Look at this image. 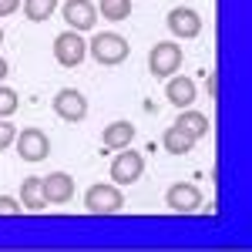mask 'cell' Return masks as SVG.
Masks as SVG:
<instances>
[{"mask_svg": "<svg viewBox=\"0 0 252 252\" xmlns=\"http://www.w3.org/2000/svg\"><path fill=\"white\" fill-rule=\"evenodd\" d=\"M97 14L104 20H111V24L128 20L131 17V0H97Z\"/></svg>", "mask_w": 252, "mask_h": 252, "instance_id": "e0dca14e", "label": "cell"}, {"mask_svg": "<svg viewBox=\"0 0 252 252\" xmlns=\"http://www.w3.org/2000/svg\"><path fill=\"white\" fill-rule=\"evenodd\" d=\"M175 125H182V128H185L195 141L209 135V118L202 115V111H192V108H182V115H178V121H175Z\"/></svg>", "mask_w": 252, "mask_h": 252, "instance_id": "2e32d148", "label": "cell"}, {"mask_svg": "<svg viewBox=\"0 0 252 252\" xmlns=\"http://www.w3.org/2000/svg\"><path fill=\"white\" fill-rule=\"evenodd\" d=\"M20 205L24 209H31V212H44L47 209V198H44V185H40V178H24L20 182Z\"/></svg>", "mask_w": 252, "mask_h": 252, "instance_id": "5bb4252c", "label": "cell"}, {"mask_svg": "<svg viewBox=\"0 0 252 252\" xmlns=\"http://www.w3.org/2000/svg\"><path fill=\"white\" fill-rule=\"evenodd\" d=\"M54 10H58V0H24V14H27V20H34V24L51 20Z\"/></svg>", "mask_w": 252, "mask_h": 252, "instance_id": "ac0fdd59", "label": "cell"}, {"mask_svg": "<svg viewBox=\"0 0 252 252\" xmlns=\"http://www.w3.org/2000/svg\"><path fill=\"white\" fill-rule=\"evenodd\" d=\"M61 14H64L71 31H94L97 27V7L91 0H67L61 7Z\"/></svg>", "mask_w": 252, "mask_h": 252, "instance_id": "30bf717a", "label": "cell"}, {"mask_svg": "<svg viewBox=\"0 0 252 252\" xmlns=\"http://www.w3.org/2000/svg\"><path fill=\"white\" fill-rule=\"evenodd\" d=\"M165 205L178 215H189V212H198L202 209V189L192 185V182H178L165 192Z\"/></svg>", "mask_w": 252, "mask_h": 252, "instance_id": "8992f818", "label": "cell"}, {"mask_svg": "<svg viewBox=\"0 0 252 252\" xmlns=\"http://www.w3.org/2000/svg\"><path fill=\"white\" fill-rule=\"evenodd\" d=\"M14 138H17V128H14V125H7V121L0 118V152H7Z\"/></svg>", "mask_w": 252, "mask_h": 252, "instance_id": "ffe728a7", "label": "cell"}, {"mask_svg": "<svg viewBox=\"0 0 252 252\" xmlns=\"http://www.w3.org/2000/svg\"><path fill=\"white\" fill-rule=\"evenodd\" d=\"M20 108V97L14 88H0V118H10Z\"/></svg>", "mask_w": 252, "mask_h": 252, "instance_id": "d6986e66", "label": "cell"}, {"mask_svg": "<svg viewBox=\"0 0 252 252\" xmlns=\"http://www.w3.org/2000/svg\"><path fill=\"white\" fill-rule=\"evenodd\" d=\"M165 24H168V31L178 40H192V37L202 34V17H198V10H192V7H172Z\"/></svg>", "mask_w": 252, "mask_h": 252, "instance_id": "ba28073f", "label": "cell"}, {"mask_svg": "<svg viewBox=\"0 0 252 252\" xmlns=\"http://www.w3.org/2000/svg\"><path fill=\"white\" fill-rule=\"evenodd\" d=\"M54 58L61 67H78L81 61L88 58V40L81 37V31H61L54 37Z\"/></svg>", "mask_w": 252, "mask_h": 252, "instance_id": "3957f363", "label": "cell"}, {"mask_svg": "<svg viewBox=\"0 0 252 252\" xmlns=\"http://www.w3.org/2000/svg\"><path fill=\"white\" fill-rule=\"evenodd\" d=\"M88 54L97 61V64H104V67H115V64H125L128 54H131V47H128V40L115 34V31H101L94 37L88 40Z\"/></svg>", "mask_w": 252, "mask_h": 252, "instance_id": "6da1fadb", "label": "cell"}, {"mask_svg": "<svg viewBox=\"0 0 252 252\" xmlns=\"http://www.w3.org/2000/svg\"><path fill=\"white\" fill-rule=\"evenodd\" d=\"M0 44H3V27H0Z\"/></svg>", "mask_w": 252, "mask_h": 252, "instance_id": "d4e9b609", "label": "cell"}, {"mask_svg": "<svg viewBox=\"0 0 252 252\" xmlns=\"http://www.w3.org/2000/svg\"><path fill=\"white\" fill-rule=\"evenodd\" d=\"M7 74H10V67H7V61H3V58H0V81H3V78H7Z\"/></svg>", "mask_w": 252, "mask_h": 252, "instance_id": "cb8c5ba5", "label": "cell"}, {"mask_svg": "<svg viewBox=\"0 0 252 252\" xmlns=\"http://www.w3.org/2000/svg\"><path fill=\"white\" fill-rule=\"evenodd\" d=\"M17 155L24 161H44L51 155V138L44 135L40 128H24L17 135Z\"/></svg>", "mask_w": 252, "mask_h": 252, "instance_id": "9c48e42d", "label": "cell"}, {"mask_svg": "<svg viewBox=\"0 0 252 252\" xmlns=\"http://www.w3.org/2000/svg\"><path fill=\"white\" fill-rule=\"evenodd\" d=\"M145 172V158L141 152H131V148H118V155L111 158V182L115 185H135Z\"/></svg>", "mask_w": 252, "mask_h": 252, "instance_id": "5b68a950", "label": "cell"}, {"mask_svg": "<svg viewBox=\"0 0 252 252\" xmlns=\"http://www.w3.org/2000/svg\"><path fill=\"white\" fill-rule=\"evenodd\" d=\"M178 67H182V47L175 44V40H161L152 47V54H148V71L155 74V78H172L178 74Z\"/></svg>", "mask_w": 252, "mask_h": 252, "instance_id": "277c9868", "label": "cell"}, {"mask_svg": "<svg viewBox=\"0 0 252 252\" xmlns=\"http://www.w3.org/2000/svg\"><path fill=\"white\" fill-rule=\"evenodd\" d=\"M54 111H58L61 121H67V125H78L88 118V97L74 91V88H61L58 97H54Z\"/></svg>", "mask_w": 252, "mask_h": 252, "instance_id": "52a82bcc", "label": "cell"}, {"mask_svg": "<svg viewBox=\"0 0 252 252\" xmlns=\"http://www.w3.org/2000/svg\"><path fill=\"white\" fill-rule=\"evenodd\" d=\"M20 7V0H0V17H7V14H14Z\"/></svg>", "mask_w": 252, "mask_h": 252, "instance_id": "603a6c76", "label": "cell"}, {"mask_svg": "<svg viewBox=\"0 0 252 252\" xmlns=\"http://www.w3.org/2000/svg\"><path fill=\"white\" fill-rule=\"evenodd\" d=\"M161 145H165V152H172V155H189L195 148V138L182 128V125H172L165 135H161Z\"/></svg>", "mask_w": 252, "mask_h": 252, "instance_id": "9a60e30c", "label": "cell"}, {"mask_svg": "<svg viewBox=\"0 0 252 252\" xmlns=\"http://www.w3.org/2000/svg\"><path fill=\"white\" fill-rule=\"evenodd\" d=\"M165 94H168V104L175 108H192L195 101V81L185 78V74H172V78H165Z\"/></svg>", "mask_w": 252, "mask_h": 252, "instance_id": "7c38bea8", "label": "cell"}, {"mask_svg": "<svg viewBox=\"0 0 252 252\" xmlns=\"http://www.w3.org/2000/svg\"><path fill=\"white\" fill-rule=\"evenodd\" d=\"M40 185H44L47 205H64V202H71V195H74V178L67 172H51L47 178H40Z\"/></svg>", "mask_w": 252, "mask_h": 252, "instance_id": "8fae6325", "label": "cell"}, {"mask_svg": "<svg viewBox=\"0 0 252 252\" xmlns=\"http://www.w3.org/2000/svg\"><path fill=\"white\" fill-rule=\"evenodd\" d=\"M205 88H209V97H219V78H215V71H209V78H205Z\"/></svg>", "mask_w": 252, "mask_h": 252, "instance_id": "7402d4cb", "label": "cell"}, {"mask_svg": "<svg viewBox=\"0 0 252 252\" xmlns=\"http://www.w3.org/2000/svg\"><path fill=\"white\" fill-rule=\"evenodd\" d=\"M125 205V195L118 185H91L84 192V209L91 215H115Z\"/></svg>", "mask_w": 252, "mask_h": 252, "instance_id": "7a4b0ae2", "label": "cell"}, {"mask_svg": "<svg viewBox=\"0 0 252 252\" xmlns=\"http://www.w3.org/2000/svg\"><path fill=\"white\" fill-rule=\"evenodd\" d=\"M0 215H20L17 198H10V195H0Z\"/></svg>", "mask_w": 252, "mask_h": 252, "instance_id": "44dd1931", "label": "cell"}, {"mask_svg": "<svg viewBox=\"0 0 252 252\" xmlns=\"http://www.w3.org/2000/svg\"><path fill=\"white\" fill-rule=\"evenodd\" d=\"M135 141V125L131 121H111L104 131H101V145L108 152H118V148H128Z\"/></svg>", "mask_w": 252, "mask_h": 252, "instance_id": "4fadbf2b", "label": "cell"}]
</instances>
